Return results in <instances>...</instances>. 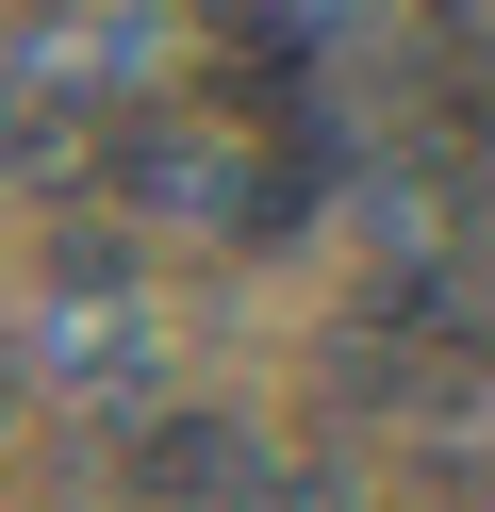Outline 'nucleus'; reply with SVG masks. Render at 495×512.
<instances>
[{
	"label": "nucleus",
	"mask_w": 495,
	"mask_h": 512,
	"mask_svg": "<svg viewBox=\"0 0 495 512\" xmlns=\"http://www.w3.org/2000/svg\"><path fill=\"white\" fill-rule=\"evenodd\" d=\"M149 479H165V496H198V479H248V430L182 413V430H149Z\"/></svg>",
	"instance_id": "obj_1"
},
{
	"label": "nucleus",
	"mask_w": 495,
	"mask_h": 512,
	"mask_svg": "<svg viewBox=\"0 0 495 512\" xmlns=\"http://www.w3.org/2000/svg\"><path fill=\"white\" fill-rule=\"evenodd\" d=\"M17 149H33V116H17V100H0V166H17Z\"/></svg>",
	"instance_id": "obj_2"
}]
</instances>
